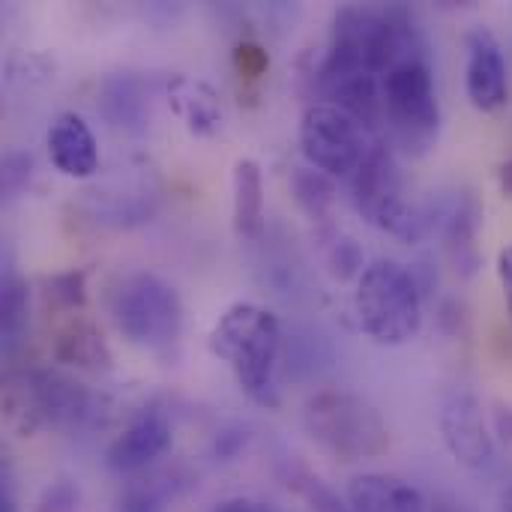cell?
Wrapping results in <instances>:
<instances>
[{"mask_svg":"<svg viewBox=\"0 0 512 512\" xmlns=\"http://www.w3.org/2000/svg\"><path fill=\"white\" fill-rule=\"evenodd\" d=\"M99 108L114 129L138 132L150 117V99L135 75H111L102 81Z\"/></svg>","mask_w":512,"mask_h":512,"instance_id":"cell-17","label":"cell"},{"mask_svg":"<svg viewBox=\"0 0 512 512\" xmlns=\"http://www.w3.org/2000/svg\"><path fill=\"white\" fill-rule=\"evenodd\" d=\"M210 351L228 366L237 387L258 408H279L282 321L273 309L237 300L210 330Z\"/></svg>","mask_w":512,"mask_h":512,"instance_id":"cell-1","label":"cell"},{"mask_svg":"<svg viewBox=\"0 0 512 512\" xmlns=\"http://www.w3.org/2000/svg\"><path fill=\"white\" fill-rule=\"evenodd\" d=\"M210 512H276L270 504H261L255 498H228L222 504H216Z\"/></svg>","mask_w":512,"mask_h":512,"instance_id":"cell-27","label":"cell"},{"mask_svg":"<svg viewBox=\"0 0 512 512\" xmlns=\"http://www.w3.org/2000/svg\"><path fill=\"white\" fill-rule=\"evenodd\" d=\"M438 429L447 453L468 471H486L495 462V438L480 396L468 387H447L438 408Z\"/></svg>","mask_w":512,"mask_h":512,"instance_id":"cell-8","label":"cell"},{"mask_svg":"<svg viewBox=\"0 0 512 512\" xmlns=\"http://www.w3.org/2000/svg\"><path fill=\"white\" fill-rule=\"evenodd\" d=\"M168 93V105L171 111L183 120V126L198 135V138H213L222 123H225V108H222V96L201 78L192 75H171L165 84Z\"/></svg>","mask_w":512,"mask_h":512,"instance_id":"cell-14","label":"cell"},{"mask_svg":"<svg viewBox=\"0 0 512 512\" xmlns=\"http://www.w3.org/2000/svg\"><path fill=\"white\" fill-rule=\"evenodd\" d=\"M303 429L327 456L345 465L372 462L390 450V429L381 411L342 387H327L306 399Z\"/></svg>","mask_w":512,"mask_h":512,"instance_id":"cell-2","label":"cell"},{"mask_svg":"<svg viewBox=\"0 0 512 512\" xmlns=\"http://www.w3.org/2000/svg\"><path fill=\"white\" fill-rule=\"evenodd\" d=\"M384 129L411 156H426L441 132V102L426 54L408 57L381 75Z\"/></svg>","mask_w":512,"mask_h":512,"instance_id":"cell-5","label":"cell"},{"mask_svg":"<svg viewBox=\"0 0 512 512\" xmlns=\"http://www.w3.org/2000/svg\"><path fill=\"white\" fill-rule=\"evenodd\" d=\"M0 512H15V504H12V492H9V486H3V492H0Z\"/></svg>","mask_w":512,"mask_h":512,"instance_id":"cell-30","label":"cell"},{"mask_svg":"<svg viewBox=\"0 0 512 512\" xmlns=\"http://www.w3.org/2000/svg\"><path fill=\"white\" fill-rule=\"evenodd\" d=\"M354 315L360 330L381 348H402L423 327V288L399 261L378 258L366 264L354 288Z\"/></svg>","mask_w":512,"mask_h":512,"instance_id":"cell-3","label":"cell"},{"mask_svg":"<svg viewBox=\"0 0 512 512\" xmlns=\"http://www.w3.org/2000/svg\"><path fill=\"white\" fill-rule=\"evenodd\" d=\"M498 183H501V192L512 198V159H507L501 168H498Z\"/></svg>","mask_w":512,"mask_h":512,"instance_id":"cell-28","label":"cell"},{"mask_svg":"<svg viewBox=\"0 0 512 512\" xmlns=\"http://www.w3.org/2000/svg\"><path fill=\"white\" fill-rule=\"evenodd\" d=\"M231 225L240 240L258 237L264 225V177L249 156L237 159L231 171Z\"/></svg>","mask_w":512,"mask_h":512,"instance_id":"cell-15","label":"cell"},{"mask_svg":"<svg viewBox=\"0 0 512 512\" xmlns=\"http://www.w3.org/2000/svg\"><path fill=\"white\" fill-rule=\"evenodd\" d=\"M465 93L477 111H498L510 99V69L498 36L489 27H474L468 33V63H465Z\"/></svg>","mask_w":512,"mask_h":512,"instance_id":"cell-10","label":"cell"},{"mask_svg":"<svg viewBox=\"0 0 512 512\" xmlns=\"http://www.w3.org/2000/svg\"><path fill=\"white\" fill-rule=\"evenodd\" d=\"M351 512H435L432 501L414 483L393 474H360L348 483Z\"/></svg>","mask_w":512,"mask_h":512,"instance_id":"cell-12","label":"cell"},{"mask_svg":"<svg viewBox=\"0 0 512 512\" xmlns=\"http://www.w3.org/2000/svg\"><path fill=\"white\" fill-rule=\"evenodd\" d=\"M0 327H3V345L15 348L21 342V333L27 327V291L21 279L9 276L3 282V297H0Z\"/></svg>","mask_w":512,"mask_h":512,"instance_id":"cell-21","label":"cell"},{"mask_svg":"<svg viewBox=\"0 0 512 512\" xmlns=\"http://www.w3.org/2000/svg\"><path fill=\"white\" fill-rule=\"evenodd\" d=\"M78 510V489L69 480H57L51 483L42 498H39V510L36 512H75Z\"/></svg>","mask_w":512,"mask_h":512,"instance_id":"cell-23","label":"cell"},{"mask_svg":"<svg viewBox=\"0 0 512 512\" xmlns=\"http://www.w3.org/2000/svg\"><path fill=\"white\" fill-rule=\"evenodd\" d=\"M45 300L66 315L81 312L87 303V273L84 270L54 273L51 279H45Z\"/></svg>","mask_w":512,"mask_h":512,"instance_id":"cell-22","label":"cell"},{"mask_svg":"<svg viewBox=\"0 0 512 512\" xmlns=\"http://www.w3.org/2000/svg\"><path fill=\"white\" fill-rule=\"evenodd\" d=\"M291 195L297 201V207L321 228L330 225V213L336 207V183L333 177L321 174L312 165H300L291 171Z\"/></svg>","mask_w":512,"mask_h":512,"instance_id":"cell-18","label":"cell"},{"mask_svg":"<svg viewBox=\"0 0 512 512\" xmlns=\"http://www.w3.org/2000/svg\"><path fill=\"white\" fill-rule=\"evenodd\" d=\"M234 63H237L240 75H246V78H261V72L267 69L270 60H267V54H264L258 45H237Z\"/></svg>","mask_w":512,"mask_h":512,"instance_id":"cell-24","label":"cell"},{"mask_svg":"<svg viewBox=\"0 0 512 512\" xmlns=\"http://www.w3.org/2000/svg\"><path fill=\"white\" fill-rule=\"evenodd\" d=\"M297 141L303 159L333 180H351L381 141L360 120L330 102H312L300 114Z\"/></svg>","mask_w":512,"mask_h":512,"instance_id":"cell-7","label":"cell"},{"mask_svg":"<svg viewBox=\"0 0 512 512\" xmlns=\"http://www.w3.org/2000/svg\"><path fill=\"white\" fill-rule=\"evenodd\" d=\"M171 441L174 432L165 411L144 408L120 429V435H114L105 450V465L117 477H138L171 450Z\"/></svg>","mask_w":512,"mask_h":512,"instance_id":"cell-9","label":"cell"},{"mask_svg":"<svg viewBox=\"0 0 512 512\" xmlns=\"http://www.w3.org/2000/svg\"><path fill=\"white\" fill-rule=\"evenodd\" d=\"M354 210L378 231L399 240H423L432 228V210L414 207L405 198V183L390 144L378 141L366 162L348 180Z\"/></svg>","mask_w":512,"mask_h":512,"instance_id":"cell-6","label":"cell"},{"mask_svg":"<svg viewBox=\"0 0 512 512\" xmlns=\"http://www.w3.org/2000/svg\"><path fill=\"white\" fill-rule=\"evenodd\" d=\"M48 159L69 180H90L99 171V144L87 120L75 111H63L48 126Z\"/></svg>","mask_w":512,"mask_h":512,"instance_id":"cell-11","label":"cell"},{"mask_svg":"<svg viewBox=\"0 0 512 512\" xmlns=\"http://www.w3.org/2000/svg\"><path fill=\"white\" fill-rule=\"evenodd\" d=\"M51 354L60 366L78 372H108L111 369V348L102 330L81 312L66 315V321L54 330Z\"/></svg>","mask_w":512,"mask_h":512,"instance_id":"cell-13","label":"cell"},{"mask_svg":"<svg viewBox=\"0 0 512 512\" xmlns=\"http://www.w3.org/2000/svg\"><path fill=\"white\" fill-rule=\"evenodd\" d=\"M189 483L192 477L183 468H150L138 477H129L120 495V512H165L189 489Z\"/></svg>","mask_w":512,"mask_h":512,"instance_id":"cell-16","label":"cell"},{"mask_svg":"<svg viewBox=\"0 0 512 512\" xmlns=\"http://www.w3.org/2000/svg\"><path fill=\"white\" fill-rule=\"evenodd\" d=\"M498 282H501V291H504V300H507L512 318V243L498 252Z\"/></svg>","mask_w":512,"mask_h":512,"instance_id":"cell-26","label":"cell"},{"mask_svg":"<svg viewBox=\"0 0 512 512\" xmlns=\"http://www.w3.org/2000/svg\"><path fill=\"white\" fill-rule=\"evenodd\" d=\"M495 512H512V486H507V489H504V492L498 495Z\"/></svg>","mask_w":512,"mask_h":512,"instance_id":"cell-29","label":"cell"},{"mask_svg":"<svg viewBox=\"0 0 512 512\" xmlns=\"http://www.w3.org/2000/svg\"><path fill=\"white\" fill-rule=\"evenodd\" d=\"M318 240H321V252H324V264L327 270L336 276V279H360V273L366 270L363 267V249L357 246L354 237H348L342 228L336 225H321L318 231Z\"/></svg>","mask_w":512,"mask_h":512,"instance_id":"cell-20","label":"cell"},{"mask_svg":"<svg viewBox=\"0 0 512 512\" xmlns=\"http://www.w3.org/2000/svg\"><path fill=\"white\" fill-rule=\"evenodd\" d=\"M108 312L117 333L150 354H168L177 348L183 333V303L171 282L156 273H129L123 276L111 297Z\"/></svg>","mask_w":512,"mask_h":512,"instance_id":"cell-4","label":"cell"},{"mask_svg":"<svg viewBox=\"0 0 512 512\" xmlns=\"http://www.w3.org/2000/svg\"><path fill=\"white\" fill-rule=\"evenodd\" d=\"M246 441H249V435H246L243 429L222 432V435L216 438V456H219L222 462H228V459H234V456L246 447Z\"/></svg>","mask_w":512,"mask_h":512,"instance_id":"cell-25","label":"cell"},{"mask_svg":"<svg viewBox=\"0 0 512 512\" xmlns=\"http://www.w3.org/2000/svg\"><path fill=\"white\" fill-rule=\"evenodd\" d=\"M282 480L297 498H303V504L312 512H351L348 501H342L318 474H312L300 462H285L282 465Z\"/></svg>","mask_w":512,"mask_h":512,"instance_id":"cell-19","label":"cell"}]
</instances>
